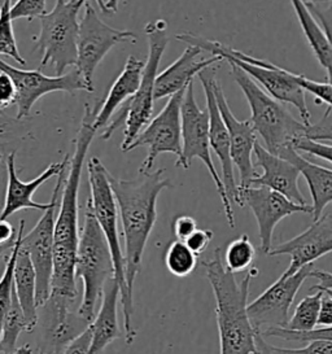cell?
Listing matches in <instances>:
<instances>
[{"instance_id": "cell-1", "label": "cell", "mask_w": 332, "mask_h": 354, "mask_svg": "<svg viewBox=\"0 0 332 354\" xmlns=\"http://www.w3.org/2000/svg\"><path fill=\"white\" fill-rule=\"evenodd\" d=\"M98 105H84L82 124L74 143L73 156L69 157L66 176L64 179L62 198L57 207L55 225V253L51 293L75 301L78 296L75 278V256L80 243L78 232V195L83 165L89 148L96 136L93 126Z\"/></svg>"}, {"instance_id": "cell-2", "label": "cell", "mask_w": 332, "mask_h": 354, "mask_svg": "<svg viewBox=\"0 0 332 354\" xmlns=\"http://www.w3.org/2000/svg\"><path fill=\"white\" fill-rule=\"evenodd\" d=\"M165 169L139 173L133 179L116 178L109 173V182L121 217L124 239V271L129 291L133 295L134 283L142 270V260L148 238L157 218V198L173 183L166 178Z\"/></svg>"}, {"instance_id": "cell-3", "label": "cell", "mask_w": 332, "mask_h": 354, "mask_svg": "<svg viewBox=\"0 0 332 354\" xmlns=\"http://www.w3.org/2000/svg\"><path fill=\"white\" fill-rule=\"evenodd\" d=\"M201 266L216 299L219 354H259L257 331L247 312L249 284L259 270L252 266L241 281H237L225 266L221 248L213 252L212 259L201 261Z\"/></svg>"}, {"instance_id": "cell-4", "label": "cell", "mask_w": 332, "mask_h": 354, "mask_svg": "<svg viewBox=\"0 0 332 354\" xmlns=\"http://www.w3.org/2000/svg\"><path fill=\"white\" fill-rule=\"evenodd\" d=\"M89 173V186H90V198L87 203L93 209L95 218L98 221L104 236L108 241L109 250L112 253L114 265V279L120 287V302L122 306L124 317V335L126 345L134 343L138 331L133 324L134 314V302L133 295L129 291L126 283V271H124V250L120 243L118 232V207L114 196L113 188L109 182V171L104 167L99 157H91L87 164Z\"/></svg>"}, {"instance_id": "cell-5", "label": "cell", "mask_w": 332, "mask_h": 354, "mask_svg": "<svg viewBox=\"0 0 332 354\" xmlns=\"http://www.w3.org/2000/svg\"><path fill=\"white\" fill-rule=\"evenodd\" d=\"M176 39L190 46L200 47L203 51H208L213 56H219L228 63L238 65L255 81H257L274 99L280 103L293 105L300 113L301 122L306 126L311 125V112L306 104L305 90L296 82L295 75L290 71L270 63L269 60L253 57L248 53L238 51L226 44L197 37L190 32L176 34Z\"/></svg>"}, {"instance_id": "cell-6", "label": "cell", "mask_w": 332, "mask_h": 354, "mask_svg": "<svg viewBox=\"0 0 332 354\" xmlns=\"http://www.w3.org/2000/svg\"><path fill=\"white\" fill-rule=\"evenodd\" d=\"M145 35L149 51L140 86L136 94L122 104L118 115L112 118L109 125L100 133V138L103 140H109L114 131L120 126L124 125V142L121 145L122 152H126L127 148L133 145L136 136L143 131V129L152 118L156 102V77L158 74V66L169 43L166 24L163 20L147 24Z\"/></svg>"}, {"instance_id": "cell-7", "label": "cell", "mask_w": 332, "mask_h": 354, "mask_svg": "<svg viewBox=\"0 0 332 354\" xmlns=\"http://www.w3.org/2000/svg\"><path fill=\"white\" fill-rule=\"evenodd\" d=\"M230 64L231 74L246 96L250 108V122L255 131L264 140V147L277 156L293 147L305 134L308 126L297 121L290 112L264 91L256 81L234 63Z\"/></svg>"}, {"instance_id": "cell-8", "label": "cell", "mask_w": 332, "mask_h": 354, "mask_svg": "<svg viewBox=\"0 0 332 354\" xmlns=\"http://www.w3.org/2000/svg\"><path fill=\"white\" fill-rule=\"evenodd\" d=\"M75 278L81 279L83 284L78 313L93 322L98 304L103 299L105 284L114 278V265L108 241L87 201L75 256Z\"/></svg>"}, {"instance_id": "cell-9", "label": "cell", "mask_w": 332, "mask_h": 354, "mask_svg": "<svg viewBox=\"0 0 332 354\" xmlns=\"http://www.w3.org/2000/svg\"><path fill=\"white\" fill-rule=\"evenodd\" d=\"M78 0H56L51 12L41 19V32L33 37L34 50L42 53L41 68L53 66L56 75L77 65L80 21Z\"/></svg>"}, {"instance_id": "cell-10", "label": "cell", "mask_w": 332, "mask_h": 354, "mask_svg": "<svg viewBox=\"0 0 332 354\" xmlns=\"http://www.w3.org/2000/svg\"><path fill=\"white\" fill-rule=\"evenodd\" d=\"M194 158L201 160L203 164L207 167L222 201L228 226L231 229H235V214L232 210V204L228 198L222 177L218 174L210 153L209 111L208 108L201 109L197 105L192 81L187 86L186 94L182 103V153L176 158V167L187 170L191 167Z\"/></svg>"}, {"instance_id": "cell-11", "label": "cell", "mask_w": 332, "mask_h": 354, "mask_svg": "<svg viewBox=\"0 0 332 354\" xmlns=\"http://www.w3.org/2000/svg\"><path fill=\"white\" fill-rule=\"evenodd\" d=\"M66 169L68 165L57 176V183L52 192L51 208L43 212V216L37 222V225L28 234L24 232L21 239V248L29 254L37 274L38 306L47 301L51 295L55 253V225L59 201L62 198V183L66 176Z\"/></svg>"}, {"instance_id": "cell-12", "label": "cell", "mask_w": 332, "mask_h": 354, "mask_svg": "<svg viewBox=\"0 0 332 354\" xmlns=\"http://www.w3.org/2000/svg\"><path fill=\"white\" fill-rule=\"evenodd\" d=\"M74 301L51 293L48 300L38 309L37 353L60 354L81 336L93 322L80 313H73Z\"/></svg>"}, {"instance_id": "cell-13", "label": "cell", "mask_w": 332, "mask_h": 354, "mask_svg": "<svg viewBox=\"0 0 332 354\" xmlns=\"http://www.w3.org/2000/svg\"><path fill=\"white\" fill-rule=\"evenodd\" d=\"M186 88L172 95L163 111L154 117L143 131L136 136L133 145L127 148L130 152L139 147H147L148 152L139 173L152 171L156 158L161 153H172L176 158L182 153V103Z\"/></svg>"}, {"instance_id": "cell-14", "label": "cell", "mask_w": 332, "mask_h": 354, "mask_svg": "<svg viewBox=\"0 0 332 354\" xmlns=\"http://www.w3.org/2000/svg\"><path fill=\"white\" fill-rule=\"evenodd\" d=\"M136 43V34L131 30H120L99 19L93 4H86V11L80 21L77 42V65L83 80L93 90V74L107 53L120 43Z\"/></svg>"}, {"instance_id": "cell-15", "label": "cell", "mask_w": 332, "mask_h": 354, "mask_svg": "<svg viewBox=\"0 0 332 354\" xmlns=\"http://www.w3.org/2000/svg\"><path fill=\"white\" fill-rule=\"evenodd\" d=\"M0 72L10 74L17 91V120H26L30 115L34 104L44 95L62 91L75 94L77 91L93 93V90L86 84L82 74L77 68L62 75H46L38 71H22L15 68L0 59Z\"/></svg>"}, {"instance_id": "cell-16", "label": "cell", "mask_w": 332, "mask_h": 354, "mask_svg": "<svg viewBox=\"0 0 332 354\" xmlns=\"http://www.w3.org/2000/svg\"><path fill=\"white\" fill-rule=\"evenodd\" d=\"M240 207L247 205L252 210L257 227H259L261 252L269 256L273 250V235L277 225L282 219L296 214H313V208L309 204H297L284 195L270 188L250 187L239 189Z\"/></svg>"}, {"instance_id": "cell-17", "label": "cell", "mask_w": 332, "mask_h": 354, "mask_svg": "<svg viewBox=\"0 0 332 354\" xmlns=\"http://www.w3.org/2000/svg\"><path fill=\"white\" fill-rule=\"evenodd\" d=\"M311 270L313 265H308L287 279L279 278L256 300L248 304L249 319L257 333L265 331L264 327H266V330L287 327L290 319V306L304 281L311 277Z\"/></svg>"}, {"instance_id": "cell-18", "label": "cell", "mask_w": 332, "mask_h": 354, "mask_svg": "<svg viewBox=\"0 0 332 354\" xmlns=\"http://www.w3.org/2000/svg\"><path fill=\"white\" fill-rule=\"evenodd\" d=\"M330 252H332V214L327 213L314 221L311 227L300 235L273 247L269 256H290L288 269L280 275L282 279H287Z\"/></svg>"}, {"instance_id": "cell-19", "label": "cell", "mask_w": 332, "mask_h": 354, "mask_svg": "<svg viewBox=\"0 0 332 354\" xmlns=\"http://www.w3.org/2000/svg\"><path fill=\"white\" fill-rule=\"evenodd\" d=\"M213 93L217 100L219 113L223 118V122L228 127L230 136V147H231V157L234 165L238 167L240 183L238 189L250 187L252 179L257 177L255 165L252 161V155L255 152V146L257 143L256 131L250 120L240 121L228 106V99L222 90V86L217 78L214 77L212 81Z\"/></svg>"}, {"instance_id": "cell-20", "label": "cell", "mask_w": 332, "mask_h": 354, "mask_svg": "<svg viewBox=\"0 0 332 354\" xmlns=\"http://www.w3.org/2000/svg\"><path fill=\"white\" fill-rule=\"evenodd\" d=\"M200 82L203 84L204 94L207 99V108L209 111V140L210 148L217 155L218 160L222 167V182L226 189L228 198L232 203L238 204L240 207L239 198V189L235 176H234V162L231 157V147H230V136H228V127L223 122V118L219 113L217 100L213 93L212 81L216 77L214 69L208 68L197 75Z\"/></svg>"}, {"instance_id": "cell-21", "label": "cell", "mask_w": 332, "mask_h": 354, "mask_svg": "<svg viewBox=\"0 0 332 354\" xmlns=\"http://www.w3.org/2000/svg\"><path fill=\"white\" fill-rule=\"evenodd\" d=\"M68 161L69 156L66 155L60 162H52L50 167H46L38 177L31 179L29 182H25L21 180L17 176L16 152H12L7 158V187L4 207L0 212V217L8 219L10 216L24 209H35L39 212H46L47 209L51 208V200L48 203H38L33 200V195L47 180L57 177L68 165Z\"/></svg>"}, {"instance_id": "cell-22", "label": "cell", "mask_w": 332, "mask_h": 354, "mask_svg": "<svg viewBox=\"0 0 332 354\" xmlns=\"http://www.w3.org/2000/svg\"><path fill=\"white\" fill-rule=\"evenodd\" d=\"M253 155L256 156V164L262 169L264 173L253 178L250 186L270 188L297 204H308L299 188V178L301 176L299 167L271 153L259 143H256Z\"/></svg>"}, {"instance_id": "cell-23", "label": "cell", "mask_w": 332, "mask_h": 354, "mask_svg": "<svg viewBox=\"0 0 332 354\" xmlns=\"http://www.w3.org/2000/svg\"><path fill=\"white\" fill-rule=\"evenodd\" d=\"M201 53L203 50L200 47L188 44L186 50L174 63L170 64L161 73L157 74L155 84L156 102L179 93L181 90L186 88L203 71L212 68L214 64L223 62L219 56L199 59Z\"/></svg>"}, {"instance_id": "cell-24", "label": "cell", "mask_w": 332, "mask_h": 354, "mask_svg": "<svg viewBox=\"0 0 332 354\" xmlns=\"http://www.w3.org/2000/svg\"><path fill=\"white\" fill-rule=\"evenodd\" d=\"M145 66V63L143 60H139L135 56L127 57L124 71L114 81L107 97L104 99L103 104L98 111V115L93 122L96 133L99 130H104L107 126L109 125L114 112L136 94L142 82Z\"/></svg>"}, {"instance_id": "cell-25", "label": "cell", "mask_w": 332, "mask_h": 354, "mask_svg": "<svg viewBox=\"0 0 332 354\" xmlns=\"http://www.w3.org/2000/svg\"><path fill=\"white\" fill-rule=\"evenodd\" d=\"M118 300L120 287L116 279L112 278L105 284L99 312L91 323V344L87 354H103L104 349L113 343L116 339L124 337L117 318Z\"/></svg>"}, {"instance_id": "cell-26", "label": "cell", "mask_w": 332, "mask_h": 354, "mask_svg": "<svg viewBox=\"0 0 332 354\" xmlns=\"http://www.w3.org/2000/svg\"><path fill=\"white\" fill-rule=\"evenodd\" d=\"M279 157L295 164L299 167L301 176L305 178L313 200L311 217L313 221H317L323 214V210L326 207L332 203L331 169L308 161L305 157L301 156L295 149V147H290L286 151H283Z\"/></svg>"}, {"instance_id": "cell-27", "label": "cell", "mask_w": 332, "mask_h": 354, "mask_svg": "<svg viewBox=\"0 0 332 354\" xmlns=\"http://www.w3.org/2000/svg\"><path fill=\"white\" fill-rule=\"evenodd\" d=\"M13 286L17 300L20 302L21 309L28 323V333H33L37 326L39 309L37 300V274L29 254L21 248V244L16 259Z\"/></svg>"}, {"instance_id": "cell-28", "label": "cell", "mask_w": 332, "mask_h": 354, "mask_svg": "<svg viewBox=\"0 0 332 354\" xmlns=\"http://www.w3.org/2000/svg\"><path fill=\"white\" fill-rule=\"evenodd\" d=\"M297 20L300 24L302 32L308 41V44L314 53L315 59L324 71L329 69L331 63V50L327 42V38L322 30L321 25L313 16L305 0H290Z\"/></svg>"}, {"instance_id": "cell-29", "label": "cell", "mask_w": 332, "mask_h": 354, "mask_svg": "<svg viewBox=\"0 0 332 354\" xmlns=\"http://www.w3.org/2000/svg\"><path fill=\"white\" fill-rule=\"evenodd\" d=\"M22 142L20 122L0 111V212L4 207L7 187V158Z\"/></svg>"}, {"instance_id": "cell-30", "label": "cell", "mask_w": 332, "mask_h": 354, "mask_svg": "<svg viewBox=\"0 0 332 354\" xmlns=\"http://www.w3.org/2000/svg\"><path fill=\"white\" fill-rule=\"evenodd\" d=\"M22 331L28 333V323L21 309L20 302L17 300L16 292L13 290L12 304L3 323L0 336V354H15L17 352V340Z\"/></svg>"}, {"instance_id": "cell-31", "label": "cell", "mask_w": 332, "mask_h": 354, "mask_svg": "<svg viewBox=\"0 0 332 354\" xmlns=\"http://www.w3.org/2000/svg\"><path fill=\"white\" fill-rule=\"evenodd\" d=\"M24 232H25V221L21 219L19 230H17V234H16L15 247L8 253L4 270H3V274L0 277V336H1V330H3V323H4L7 313L10 310V304H12L13 290H15L13 274H15L16 259H17V253H19Z\"/></svg>"}, {"instance_id": "cell-32", "label": "cell", "mask_w": 332, "mask_h": 354, "mask_svg": "<svg viewBox=\"0 0 332 354\" xmlns=\"http://www.w3.org/2000/svg\"><path fill=\"white\" fill-rule=\"evenodd\" d=\"M313 292V295H308L299 302L286 327L287 330L297 333H309L315 330L321 310L322 291Z\"/></svg>"}, {"instance_id": "cell-33", "label": "cell", "mask_w": 332, "mask_h": 354, "mask_svg": "<svg viewBox=\"0 0 332 354\" xmlns=\"http://www.w3.org/2000/svg\"><path fill=\"white\" fill-rule=\"evenodd\" d=\"M197 257L185 241L174 240L170 243L165 253V265L170 274L178 278H186L196 269Z\"/></svg>"}, {"instance_id": "cell-34", "label": "cell", "mask_w": 332, "mask_h": 354, "mask_svg": "<svg viewBox=\"0 0 332 354\" xmlns=\"http://www.w3.org/2000/svg\"><path fill=\"white\" fill-rule=\"evenodd\" d=\"M256 259V250L247 234H243L238 239L232 240L225 250V266L228 271L237 274L252 268Z\"/></svg>"}, {"instance_id": "cell-35", "label": "cell", "mask_w": 332, "mask_h": 354, "mask_svg": "<svg viewBox=\"0 0 332 354\" xmlns=\"http://www.w3.org/2000/svg\"><path fill=\"white\" fill-rule=\"evenodd\" d=\"M12 0H10L0 11V55L8 56L20 65H26V60L22 57L16 37L13 32V20L10 16Z\"/></svg>"}, {"instance_id": "cell-36", "label": "cell", "mask_w": 332, "mask_h": 354, "mask_svg": "<svg viewBox=\"0 0 332 354\" xmlns=\"http://www.w3.org/2000/svg\"><path fill=\"white\" fill-rule=\"evenodd\" d=\"M261 335L264 337H278L286 342H299V343H309L314 340H327L332 343V327H320L315 328L309 333H297V331H290L287 328H280V327H274V328H268L262 331Z\"/></svg>"}, {"instance_id": "cell-37", "label": "cell", "mask_w": 332, "mask_h": 354, "mask_svg": "<svg viewBox=\"0 0 332 354\" xmlns=\"http://www.w3.org/2000/svg\"><path fill=\"white\" fill-rule=\"evenodd\" d=\"M308 7L311 10L313 16L315 20L321 25L322 30L324 32L327 42L331 50V63L327 72V81L329 84H332V3H326V4H315V3H308Z\"/></svg>"}, {"instance_id": "cell-38", "label": "cell", "mask_w": 332, "mask_h": 354, "mask_svg": "<svg viewBox=\"0 0 332 354\" xmlns=\"http://www.w3.org/2000/svg\"><path fill=\"white\" fill-rule=\"evenodd\" d=\"M47 13V0H17L10 7L12 20L26 19L33 21Z\"/></svg>"}, {"instance_id": "cell-39", "label": "cell", "mask_w": 332, "mask_h": 354, "mask_svg": "<svg viewBox=\"0 0 332 354\" xmlns=\"http://www.w3.org/2000/svg\"><path fill=\"white\" fill-rule=\"evenodd\" d=\"M295 80L296 82L300 84L301 87L311 93L315 97V104L329 105L332 108V84L329 82H317V81H311L309 78H306L302 74H295Z\"/></svg>"}, {"instance_id": "cell-40", "label": "cell", "mask_w": 332, "mask_h": 354, "mask_svg": "<svg viewBox=\"0 0 332 354\" xmlns=\"http://www.w3.org/2000/svg\"><path fill=\"white\" fill-rule=\"evenodd\" d=\"M302 138H306L314 142H330L332 143V108L327 106L321 120L313 125H309L305 130Z\"/></svg>"}, {"instance_id": "cell-41", "label": "cell", "mask_w": 332, "mask_h": 354, "mask_svg": "<svg viewBox=\"0 0 332 354\" xmlns=\"http://www.w3.org/2000/svg\"><path fill=\"white\" fill-rule=\"evenodd\" d=\"M273 354H332V343L327 340L309 342L304 348H279L270 345Z\"/></svg>"}, {"instance_id": "cell-42", "label": "cell", "mask_w": 332, "mask_h": 354, "mask_svg": "<svg viewBox=\"0 0 332 354\" xmlns=\"http://www.w3.org/2000/svg\"><path fill=\"white\" fill-rule=\"evenodd\" d=\"M293 147L297 152H305L311 156L318 157V158L332 162V146L330 145L309 140L306 138H300L293 143Z\"/></svg>"}, {"instance_id": "cell-43", "label": "cell", "mask_w": 332, "mask_h": 354, "mask_svg": "<svg viewBox=\"0 0 332 354\" xmlns=\"http://www.w3.org/2000/svg\"><path fill=\"white\" fill-rule=\"evenodd\" d=\"M213 238H214V234L212 230L197 229L194 234H191L185 240V243H186L187 247L192 250L196 256H200L208 250Z\"/></svg>"}, {"instance_id": "cell-44", "label": "cell", "mask_w": 332, "mask_h": 354, "mask_svg": "<svg viewBox=\"0 0 332 354\" xmlns=\"http://www.w3.org/2000/svg\"><path fill=\"white\" fill-rule=\"evenodd\" d=\"M17 91L10 74L0 72V111H6L10 105L16 104Z\"/></svg>"}, {"instance_id": "cell-45", "label": "cell", "mask_w": 332, "mask_h": 354, "mask_svg": "<svg viewBox=\"0 0 332 354\" xmlns=\"http://www.w3.org/2000/svg\"><path fill=\"white\" fill-rule=\"evenodd\" d=\"M197 227L196 219L191 216H179L173 222V232L176 235V240L185 241V240L194 234Z\"/></svg>"}, {"instance_id": "cell-46", "label": "cell", "mask_w": 332, "mask_h": 354, "mask_svg": "<svg viewBox=\"0 0 332 354\" xmlns=\"http://www.w3.org/2000/svg\"><path fill=\"white\" fill-rule=\"evenodd\" d=\"M91 344V324L84 333L78 336L69 346L64 351V354H87Z\"/></svg>"}, {"instance_id": "cell-47", "label": "cell", "mask_w": 332, "mask_h": 354, "mask_svg": "<svg viewBox=\"0 0 332 354\" xmlns=\"http://www.w3.org/2000/svg\"><path fill=\"white\" fill-rule=\"evenodd\" d=\"M320 327H332V296L322 291L321 310L318 317Z\"/></svg>"}, {"instance_id": "cell-48", "label": "cell", "mask_w": 332, "mask_h": 354, "mask_svg": "<svg viewBox=\"0 0 332 354\" xmlns=\"http://www.w3.org/2000/svg\"><path fill=\"white\" fill-rule=\"evenodd\" d=\"M311 277L320 281L318 284L311 287V292L317 291V290H332V272L313 269Z\"/></svg>"}, {"instance_id": "cell-49", "label": "cell", "mask_w": 332, "mask_h": 354, "mask_svg": "<svg viewBox=\"0 0 332 354\" xmlns=\"http://www.w3.org/2000/svg\"><path fill=\"white\" fill-rule=\"evenodd\" d=\"M17 231L10 225L8 219L0 217V245H7L16 239Z\"/></svg>"}, {"instance_id": "cell-50", "label": "cell", "mask_w": 332, "mask_h": 354, "mask_svg": "<svg viewBox=\"0 0 332 354\" xmlns=\"http://www.w3.org/2000/svg\"><path fill=\"white\" fill-rule=\"evenodd\" d=\"M256 344H257L259 354H273L270 351V344L265 340V337L261 335V333H257L256 335Z\"/></svg>"}, {"instance_id": "cell-51", "label": "cell", "mask_w": 332, "mask_h": 354, "mask_svg": "<svg viewBox=\"0 0 332 354\" xmlns=\"http://www.w3.org/2000/svg\"><path fill=\"white\" fill-rule=\"evenodd\" d=\"M95 1L98 3V6H99L100 11L103 12V13H108V10H107V3H105L104 0H95ZM87 3H90V0H78V1H77V6H78V8L81 10L83 6H86Z\"/></svg>"}, {"instance_id": "cell-52", "label": "cell", "mask_w": 332, "mask_h": 354, "mask_svg": "<svg viewBox=\"0 0 332 354\" xmlns=\"http://www.w3.org/2000/svg\"><path fill=\"white\" fill-rule=\"evenodd\" d=\"M118 6H120V0H107L108 13L118 11Z\"/></svg>"}, {"instance_id": "cell-53", "label": "cell", "mask_w": 332, "mask_h": 354, "mask_svg": "<svg viewBox=\"0 0 332 354\" xmlns=\"http://www.w3.org/2000/svg\"><path fill=\"white\" fill-rule=\"evenodd\" d=\"M33 353V351H31L30 345H22L20 346L19 349H17V352L15 354H31Z\"/></svg>"}, {"instance_id": "cell-54", "label": "cell", "mask_w": 332, "mask_h": 354, "mask_svg": "<svg viewBox=\"0 0 332 354\" xmlns=\"http://www.w3.org/2000/svg\"><path fill=\"white\" fill-rule=\"evenodd\" d=\"M15 243H16V239L13 243H10V244H7V245H0V257L6 253V252H10L13 247H15Z\"/></svg>"}, {"instance_id": "cell-55", "label": "cell", "mask_w": 332, "mask_h": 354, "mask_svg": "<svg viewBox=\"0 0 332 354\" xmlns=\"http://www.w3.org/2000/svg\"><path fill=\"white\" fill-rule=\"evenodd\" d=\"M308 3H315V4H326V3H332V0H305Z\"/></svg>"}, {"instance_id": "cell-56", "label": "cell", "mask_w": 332, "mask_h": 354, "mask_svg": "<svg viewBox=\"0 0 332 354\" xmlns=\"http://www.w3.org/2000/svg\"><path fill=\"white\" fill-rule=\"evenodd\" d=\"M8 1H10V0H0V11H1V8H3Z\"/></svg>"}, {"instance_id": "cell-57", "label": "cell", "mask_w": 332, "mask_h": 354, "mask_svg": "<svg viewBox=\"0 0 332 354\" xmlns=\"http://www.w3.org/2000/svg\"><path fill=\"white\" fill-rule=\"evenodd\" d=\"M317 291L326 292V293H329V295H330V296H332V290H317Z\"/></svg>"}]
</instances>
